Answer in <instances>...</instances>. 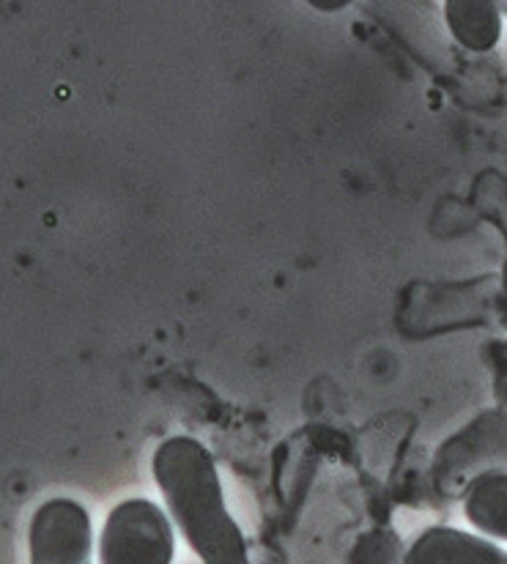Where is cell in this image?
I'll list each match as a JSON object with an SVG mask.
<instances>
[{
	"label": "cell",
	"mask_w": 507,
	"mask_h": 564,
	"mask_svg": "<svg viewBox=\"0 0 507 564\" xmlns=\"http://www.w3.org/2000/svg\"><path fill=\"white\" fill-rule=\"evenodd\" d=\"M409 564H507V554L464 534H431L411 551Z\"/></svg>",
	"instance_id": "3"
},
{
	"label": "cell",
	"mask_w": 507,
	"mask_h": 564,
	"mask_svg": "<svg viewBox=\"0 0 507 564\" xmlns=\"http://www.w3.org/2000/svg\"><path fill=\"white\" fill-rule=\"evenodd\" d=\"M171 534L145 507H121L112 512L101 538V564H168Z\"/></svg>",
	"instance_id": "1"
},
{
	"label": "cell",
	"mask_w": 507,
	"mask_h": 564,
	"mask_svg": "<svg viewBox=\"0 0 507 564\" xmlns=\"http://www.w3.org/2000/svg\"><path fill=\"white\" fill-rule=\"evenodd\" d=\"M88 521L77 507L50 505L31 532V564H86Z\"/></svg>",
	"instance_id": "2"
}]
</instances>
